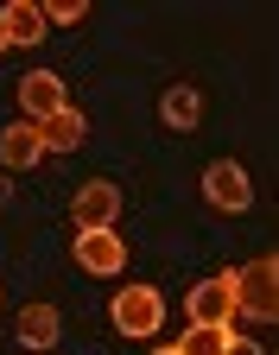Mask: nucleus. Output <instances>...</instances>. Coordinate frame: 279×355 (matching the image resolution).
I'll return each mask as SVG.
<instances>
[{
    "instance_id": "obj_1",
    "label": "nucleus",
    "mask_w": 279,
    "mask_h": 355,
    "mask_svg": "<svg viewBox=\"0 0 279 355\" xmlns=\"http://www.w3.org/2000/svg\"><path fill=\"white\" fill-rule=\"evenodd\" d=\"M228 292H235V311H248V318L273 324V318H279V260L260 254V260L235 266V273H228Z\"/></svg>"
},
{
    "instance_id": "obj_2",
    "label": "nucleus",
    "mask_w": 279,
    "mask_h": 355,
    "mask_svg": "<svg viewBox=\"0 0 279 355\" xmlns=\"http://www.w3.org/2000/svg\"><path fill=\"white\" fill-rule=\"evenodd\" d=\"M115 330L121 336H159L165 330V298H159V286H121L115 292Z\"/></svg>"
},
{
    "instance_id": "obj_3",
    "label": "nucleus",
    "mask_w": 279,
    "mask_h": 355,
    "mask_svg": "<svg viewBox=\"0 0 279 355\" xmlns=\"http://www.w3.org/2000/svg\"><path fill=\"white\" fill-rule=\"evenodd\" d=\"M203 197H210V209H222V216H242V209L254 203V184H248V171H242L235 159H216V165L203 171Z\"/></svg>"
},
{
    "instance_id": "obj_4",
    "label": "nucleus",
    "mask_w": 279,
    "mask_h": 355,
    "mask_svg": "<svg viewBox=\"0 0 279 355\" xmlns=\"http://www.w3.org/2000/svg\"><path fill=\"white\" fill-rule=\"evenodd\" d=\"M184 304H191V324H197V330H228V318H235V292H228V273L197 279Z\"/></svg>"
},
{
    "instance_id": "obj_5",
    "label": "nucleus",
    "mask_w": 279,
    "mask_h": 355,
    "mask_svg": "<svg viewBox=\"0 0 279 355\" xmlns=\"http://www.w3.org/2000/svg\"><path fill=\"white\" fill-rule=\"evenodd\" d=\"M70 216H76V229H83V235L115 229V216H121V191L108 184V178H89V184L76 191V203H70Z\"/></svg>"
},
{
    "instance_id": "obj_6",
    "label": "nucleus",
    "mask_w": 279,
    "mask_h": 355,
    "mask_svg": "<svg viewBox=\"0 0 279 355\" xmlns=\"http://www.w3.org/2000/svg\"><path fill=\"white\" fill-rule=\"evenodd\" d=\"M19 108H26L32 127L51 121V114H64V108H70V102H64V76H58V70H32V76H19Z\"/></svg>"
},
{
    "instance_id": "obj_7",
    "label": "nucleus",
    "mask_w": 279,
    "mask_h": 355,
    "mask_svg": "<svg viewBox=\"0 0 279 355\" xmlns=\"http://www.w3.org/2000/svg\"><path fill=\"white\" fill-rule=\"evenodd\" d=\"M76 266H83V273H96V279H115L121 266H127V241H121L115 229L76 235Z\"/></svg>"
},
{
    "instance_id": "obj_8",
    "label": "nucleus",
    "mask_w": 279,
    "mask_h": 355,
    "mask_svg": "<svg viewBox=\"0 0 279 355\" xmlns=\"http://www.w3.org/2000/svg\"><path fill=\"white\" fill-rule=\"evenodd\" d=\"M0 38H7V44H38L44 38V7L7 0V7H0Z\"/></svg>"
},
{
    "instance_id": "obj_9",
    "label": "nucleus",
    "mask_w": 279,
    "mask_h": 355,
    "mask_svg": "<svg viewBox=\"0 0 279 355\" xmlns=\"http://www.w3.org/2000/svg\"><path fill=\"white\" fill-rule=\"evenodd\" d=\"M159 114H165L171 133H191V127L203 121V96H197L191 83H171V89H165V102H159Z\"/></svg>"
},
{
    "instance_id": "obj_10",
    "label": "nucleus",
    "mask_w": 279,
    "mask_h": 355,
    "mask_svg": "<svg viewBox=\"0 0 279 355\" xmlns=\"http://www.w3.org/2000/svg\"><path fill=\"white\" fill-rule=\"evenodd\" d=\"M83 140H89V121H83L76 108L38 121V146H44V153H70V146H83Z\"/></svg>"
},
{
    "instance_id": "obj_11",
    "label": "nucleus",
    "mask_w": 279,
    "mask_h": 355,
    "mask_svg": "<svg viewBox=\"0 0 279 355\" xmlns=\"http://www.w3.org/2000/svg\"><path fill=\"white\" fill-rule=\"evenodd\" d=\"M38 159H44V146H38V127H32V121H19V127L0 133V165H7V171H26V165H38Z\"/></svg>"
},
{
    "instance_id": "obj_12",
    "label": "nucleus",
    "mask_w": 279,
    "mask_h": 355,
    "mask_svg": "<svg viewBox=\"0 0 279 355\" xmlns=\"http://www.w3.org/2000/svg\"><path fill=\"white\" fill-rule=\"evenodd\" d=\"M19 343H32V349L58 343V311H51V304H26V311H19Z\"/></svg>"
},
{
    "instance_id": "obj_13",
    "label": "nucleus",
    "mask_w": 279,
    "mask_h": 355,
    "mask_svg": "<svg viewBox=\"0 0 279 355\" xmlns=\"http://www.w3.org/2000/svg\"><path fill=\"white\" fill-rule=\"evenodd\" d=\"M222 349H228V330H197L191 324V336H184L171 355H222Z\"/></svg>"
},
{
    "instance_id": "obj_14",
    "label": "nucleus",
    "mask_w": 279,
    "mask_h": 355,
    "mask_svg": "<svg viewBox=\"0 0 279 355\" xmlns=\"http://www.w3.org/2000/svg\"><path fill=\"white\" fill-rule=\"evenodd\" d=\"M89 7H83V0H51V7H44V26H76Z\"/></svg>"
},
{
    "instance_id": "obj_15",
    "label": "nucleus",
    "mask_w": 279,
    "mask_h": 355,
    "mask_svg": "<svg viewBox=\"0 0 279 355\" xmlns=\"http://www.w3.org/2000/svg\"><path fill=\"white\" fill-rule=\"evenodd\" d=\"M222 355H260V343H248V336H228V349Z\"/></svg>"
},
{
    "instance_id": "obj_16",
    "label": "nucleus",
    "mask_w": 279,
    "mask_h": 355,
    "mask_svg": "<svg viewBox=\"0 0 279 355\" xmlns=\"http://www.w3.org/2000/svg\"><path fill=\"white\" fill-rule=\"evenodd\" d=\"M7 191H13V178H7V171H0V203H7Z\"/></svg>"
},
{
    "instance_id": "obj_17",
    "label": "nucleus",
    "mask_w": 279,
    "mask_h": 355,
    "mask_svg": "<svg viewBox=\"0 0 279 355\" xmlns=\"http://www.w3.org/2000/svg\"><path fill=\"white\" fill-rule=\"evenodd\" d=\"M0 51H7V38H0Z\"/></svg>"
},
{
    "instance_id": "obj_18",
    "label": "nucleus",
    "mask_w": 279,
    "mask_h": 355,
    "mask_svg": "<svg viewBox=\"0 0 279 355\" xmlns=\"http://www.w3.org/2000/svg\"><path fill=\"white\" fill-rule=\"evenodd\" d=\"M159 355H171V349H159Z\"/></svg>"
}]
</instances>
